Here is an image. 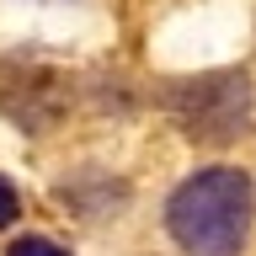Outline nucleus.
I'll return each mask as SVG.
<instances>
[{"mask_svg":"<svg viewBox=\"0 0 256 256\" xmlns=\"http://www.w3.org/2000/svg\"><path fill=\"white\" fill-rule=\"evenodd\" d=\"M171 112L192 139L203 144H230L251 123V80L240 70H214V75L171 86Z\"/></svg>","mask_w":256,"mask_h":256,"instance_id":"nucleus-2","label":"nucleus"},{"mask_svg":"<svg viewBox=\"0 0 256 256\" xmlns=\"http://www.w3.org/2000/svg\"><path fill=\"white\" fill-rule=\"evenodd\" d=\"M16 192H11V182H6V176H0V230H6V224H16Z\"/></svg>","mask_w":256,"mask_h":256,"instance_id":"nucleus-4","label":"nucleus"},{"mask_svg":"<svg viewBox=\"0 0 256 256\" xmlns=\"http://www.w3.org/2000/svg\"><path fill=\"white\" fill-rule=\"evenodd\" d=\"M251 176L235 166H208L171 192L166 224L187 256H240L251 235Z\"/></svg>","mask_w":256,"mask_h":256,"instance_id":"nucleus-1","label":"nucleus"},{"mask_svg":"<svg viewBox=\"0 0 256 256\" xmlns=\"http://www.w3.org/2000/svg\"><path fill=\"white\" fill-rule=\"evenodd\" d=\"M6 256H64V251L54 246V240H43V235H27V240H16Z\"/></svg>","mask_w":256,"mask_h":256,"instance_id":"nucleus-3","label":"nucleus"}]
</instances>
